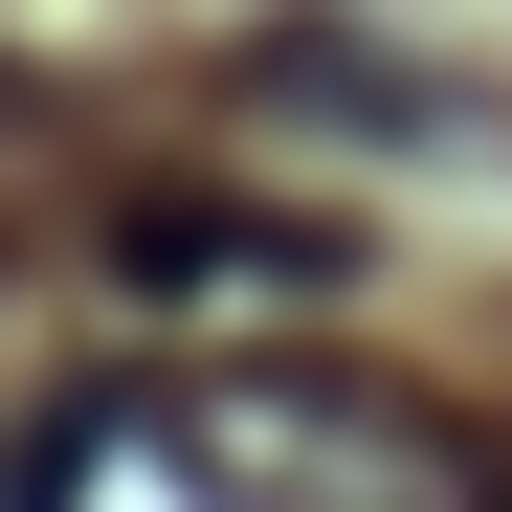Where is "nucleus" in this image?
I'll use <instances>...</instances> for the list:
<instances>
[{
    "mask_svg": "<svg viewBox=\"0 0 512 512\" xmlns=\"http://www.w3.org/2000/svg\"><path fill=\"white\" fill-rule=\"evenodd\" d=\"M156 446H179L201 512H468V490H490L446 423H401V401L312 379V357H268V379H179V401H156Z\"/></svg>",
    "mask_w": 512,
    "mask_h": 512,
    "instance_id": "f257e3e1",
    "label": "nucleus"
},
{
    "mask_svg": "<svg viewBox=\"0 0 512 512\" xmlns=\"http://www.w3.org/2000/svg\"><path fill=\"white\" fill-rule=\"evenodd\" d=\"M112 268H134V290H223V268H290V290H312V268H334V223H223V201H134V223H112Z\"/></svg>",
    "mask_w": 512,
    "mask_h": 512,
    "instance_id": "f03ea898",
    "label": "nucleus"
},
{
    "mask_svg": "<svg viewBox=\"0 0 512 512\" xmlns=\"http://www.w3.org/2000/svg\"><path fill=\"white\" fill-rule=\"evenodd\" d=\"M490 512H512V468H490Z\"/></svg>",
    "mask_w": 512,
    "mask_h": 512,
    "instance_id": "7ed1b4c3",
    "label": "nucleus"
}]
</instances>
